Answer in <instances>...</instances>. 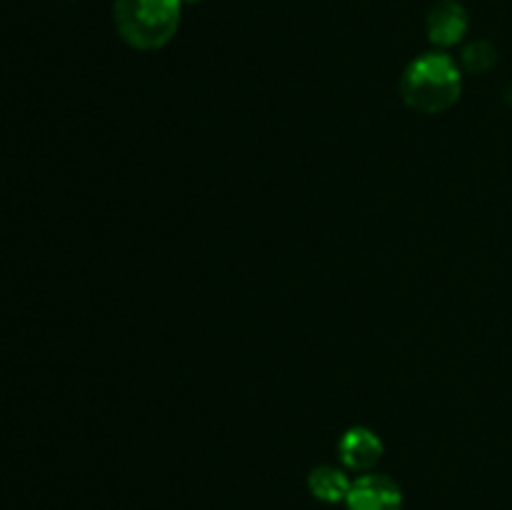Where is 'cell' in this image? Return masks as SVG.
Masks as SVG:
<instances>
[{
    "label": "cell",
    "mask_w": 512,
    "mask_h": 510,
    "mask_svg": "<svg viewBox=\"0 0 512 510\" xmlns=\"http://www.w3.org/2000/svg\"><path fill=\"white\" fill-rule=\"evenodd\" d=\"M463 93V70L448 53H425L405 68L400 95L418 113L438 115L453 108Z\"/></svg>",
    "instance_id": "6da1fadb"
},
{
    "label": "cell",
    "mask_w": 512,
    "mask_h": 510,
    "mask_svg": "<svg viewBox=\"0 0 512 510\" xmlns=\"http://www.w3.org/2000/svg\"><path fill=\"white\" fill-rule=\"evenodd\" d=\"M345 505L348 510H403V490L388 475L363 473L350 485Z\"/></svg>",
    "instance_id": "3957f363"
},
{
    "label": "cell",
    "mask_w": 512,
    "mask_h": 510,
    "mask_svg": "<svg viewBox=\"0 0 512 510\" xmlns=\"http://www.w3.org/2000/svg\"><path fill=\"white\" fill-rule=\"evenodd\" d=\"M460 60H463V68L468 73H488L498 63V50L488 40H475V43L465 45Z\"/></svg>",
    "instance_id": "52a82bcc"
},
{
    "label": "cell",
    "mask_w": 512,
    "mask_h": 510,
    "mask_svg": "<svg viewBox=\"0 0 512 510\" xmlns=\"http://www.w3.org/2000/svg\"><path fill=\"white\" fill-rule=\"evenodd\" d=\"M468 13L458 0H438L433 8L428 10L425 18V30H428V40L435 48H453L468 33Z\"/></svg>",
    "instance_id": "5b68a950"
},
{
    "label": "cell",
    "mask_w": 512,
    "mask_h": 510,
    "mask_svg": "<svg viewBox=\"0 0 512 510\" xmlns=\"http://www.w3.org/2000/svg\"><path fill=\"white\" fill-rule=\"evenodd\" d=\"M383 453L385 445L380 435L365 425L348 428L338 443V455L343 465L348 470H358V473H370L380 463Z\"/></svg>",
    "instance_id": "277c9868"
},
{
    "label": "cell",
    "mask_w": 512,
    "mask_h": 510,
    "mask_svg": "<svg viewBox=\"0 0 512 510\" xmlns=\"http://www.w3.org/2000/svg\"><path fill=\"white\" fill-rule=\"evenodd\" d=\"M183 0H115L118 35L135 50H160L175 38Z\"/></svg>",
    "instance_id": "7a4b0ae2"
},
{
    "label": "cell",
    "mask_w": 512,
    "mask_h": 510,
    "mask_svg": "<svg viewBox=\"0 0 512 510\" xmlns=\"http://www.w3.org/2000/svg\"><path fill=\"white\" fill-rule=\"evenodd\" d=\"M353 480L345 475V470L335 468V465H320L313 468L308 475V490L313 498L323 500V503H345L350 493Z\"/></svg>",
    "instance_id": "8992f818"
},
{
    "label": "cell",
    "mask_w": 512,
    "mask_h": 510,
    "mask_svg": "<svg viewBox=\"0 0 512 510\" xmlns=\"http://www.w3.org/2000/svg\"><path fill=\"white\" fill-rule=\"evenodd\" d=\"M183 3H200V0H183Z\"/></svg>",
    "instance_id": "ba28073f"
}]
</instances>
